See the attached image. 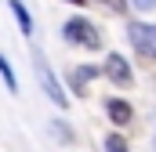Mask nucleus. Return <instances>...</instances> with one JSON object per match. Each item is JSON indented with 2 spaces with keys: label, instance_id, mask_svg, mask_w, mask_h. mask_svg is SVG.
I'll return each instance as SVG.
<instances>
[{
  "label": "nucleus",
  "instance_id": "obj_1",
  "mask_svg": "<svg viewBox=\"0 0 156 152\" xmlns=\"http://www.w3.org/2000/svg\"><path fill=\"white\" fill-rule=\"evenodd\" d=\"M66 40L76 43V47H87V51H98V47H102L98 26L87 22V18H69V22H66Z\"/></svg>",
  "mask_w": 156,
  "mask_h": 152
},
{
  "label": "nucleus",
  "instance_id": "obj_2",
  "mask_svg": "<svg viewBox=\"0 0 156 152\" xmlns=\"http://www.w3.org/2000/svg\"><path fill=\"white\" fill-rule=\"evenodd\" d=\"M33 65H37V80H40V87H44V94L58 105V109H69V94L62 91V83L55 80V73H51V65L40 58V54H33Z\"/></svg>",
  "mask_w": 156,
  "mask_h": 152
},
{
  "label": "nucleus",
  "instance_id": "obj_3",
  "mask_svg": "<svg viewBox=\"0 0 156 152\" xmlns=\"http://www.w3.org/2000/svg\"><path fill=\"white\" fill-rule=\"evenodd\" d=\"M127 36H131L134 51H138L142 58H156V26L153 22H131Z\"/></svg>",
  "mask_w": 156,
  "mask_h": 152
},
{
  "label": "nucleus",
  "instance_id": "obj_4",
  "mask_svg": "<svg viewBox=\"0 0 156 152\" xmlns=\"http://www.w3.org/2000/svg\"><path fill=\"white\" fill-rule=\"evenodd\" d=\"M102 73L109 76L113 83H120V87H131V80H134V73H131V65H127V58H123V54H116V51H113V54L105 58Z\"/></svg>",
  "mask_w": 156,
  "mask_h": 152
},
{
  "label": "nucleus",
  "instance_id": "obj_5",
  "mask_svg": "<svg viewBox=\"0 0 156 152\" xmlns=\"http://www.w3.org/2000/svg\"><path fill=\"white\" fill-rule=\"evenodd\" d=\"M105 112H109V119H113L116 127H127V123L134 119V109H131L123 98H109V102H105Z\"/></svg>",
  "mask_w": 156,
  "mask_h": 152
},
{
  "label": "nucleus",
  "instance_id": "obj_6",
  "mask_svg": "<svg viewBox=\"0 0 156 152\" xmlns=\"http://www.w3.org/2000/svg\"><path fill=\"white\" fill-rule=\"evenodd\" d=\"M98 76V69L94 65H80V69H73V76H69V87H73V94H87V83Z\"/></svg>",
  "mask_w": 156,
  "mask_h": 152
},
{
  "label": "nucleus",
  "instance_id": "obj_7",
  "mask_svg": "<svg viewBox=\"0 0 156 152\" xmlns=\"http://www.w3.org/2000/svg\"><path fill=\"white\" fill-rule=\"evenodd\" d=\"M11 11H15V18H18V29H22L26 36H33V18H29L26 4H22V0H11Z\"/></svg>",
  "mask_w": 156,
  "mask_h": 152
},
{
  "label": "nucleus",
  "instance_id": "obj_8",
  "mask_svg": "<svg viewBox=\"0 0 156 152\" xmlns=\"http://www.w3.org/2000/svg\"><path fill=\"white\" fill-rule=\"evenodd\" d=\"M0 80H4V87L11 91V94H18V76H15V69H11V62L0 54Z\"/></svg>",
  "mask_w": 156,
  "mask_h": 152
},
{
  "label": "nucleus",
  "instance_id": "obj_9",
  "mask_svg": "<svg viewBox=\"0 0 156 152\" xmlns=\"http://www.w3.org/2000/svg\"><path fill=\"white\" fill-rule=\"evenodd\" d=\"M105 152H127L123 134H105Z\"/></svg>",
  "mask_w": 156,
  "mask_h": 152
},
{
  "label": "nucleus",
  "instance_id": "obj_10",
  "mask_svg": "<svg viewBox=\"0 0 156 152\" xmlns=\"http://www.w3.org/2000/svg\"><path fill=\"white\" fill-rule=\"evenodd\" d=\"M51 130L58 134V141H66V145H73V130H69L66 123H51Z\"/></svg>",
  "mask_w": 156,
  "mask_h": 152
},
{
  "label": "nucleus",
  "instance_id": "obj_11",
  "mask_svg": "<svg viewBox=\"0 0 156 152\" xmlns=\"http://www.w3.org/2000/svg\"><path fill=\"white\" fill-rule=\"evenodd\" d=\"M138 11H156V0H131Z\"/></svg>",
  "mask_w": 156,
  "mask_h": 152
},
{
  "label": "nucleus",
  "instance_id": "obj_12",
  "mask_svg": "<svg viewBox=\"0 0 156 152\" xmlns=\"http://www.w3.org/2000/svg\"><path fill=\"white\" fill-rule=\"evenodd\" d=\"M105 7H113V11H127V0H102Z\"/></svg>",
  "mask_w": 156,
  "mask_h": 152
},
{
  "label": "nucleus",
  "instance_id": "obj_13",
  "mask_svg": "<svg viewBox=\"0 0 156 152\" xmlns=\"http://www.w3.org/2000/svg\"><path fill=\"white\" fill-rule=\"evenodd\" d=\"M69 4H76V7H83V4H87V0H69Z\"/></svg>",
  "mask_w": 156,
  "mask_h": 152
},
{
  "label": "nucleus",
  "instance_id": "obj_14",
  "mask_svg": "<svg viewBox=\"0 0 156 152\" xmlns=\"http://www.w3.org/2000/svg\"><path fill=\"white\" fill-rule=\"evenodd\" d=\"M153 145H156V141H153Z\"/></svg>",
  "mask_w": 156,
  "mask_h": 152
}]
</instances>
